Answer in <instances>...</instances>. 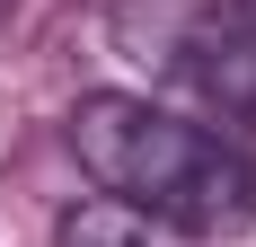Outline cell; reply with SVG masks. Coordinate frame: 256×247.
<instances>
[{"label":"cell","instance_id":"obj_1","mask_svg":"<svg viewBox=\"0 0 256 247\" xmlns=\"http://www.w3.org/2000/svg\"><path fill=\"white\" fill-rule=\"evenodd\" d=\"M71 159L98 194L150 212L159 230L186 238H238L256 221V159L194 115H168L150 98H98L71 106Z\"/></svg>","mask_w":256,"mask_h":247},{"label":"cell","instance_id":"obj_2","mask_svg":"<svg viewBox=\"0 0 256 247\" xmlns=\"http://www.w3.org/2000/svg\"><path fill=\"white\" fill-rule=\"evenodd\" d=\"M53 247H177V230H159L150 212H132L115 194H88L53 221Z\"/></svg>","mask_w":256,"mask_h":247}]
</instances>
